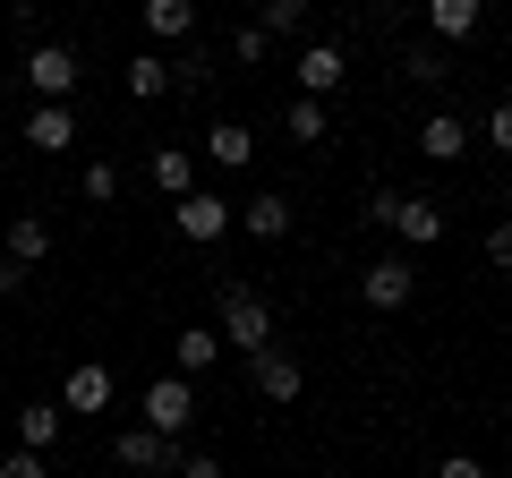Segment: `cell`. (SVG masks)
<instances>
[{
	"instance_id": "22",
	"label": "cell",
	"mask_w": 512,
	"mask_h": 478,
	"mask_svg": "<svg viewBox=\"0 0 512 478\" xmlns=\"http://www.w3.org/2000/svg\"><path fill=\"white\" fill-rule=\"evenodd\" d=\"M282 129H291V146H325V103H316V94H291V111H282Z\"/></svg>"
},
{
	"instance_id": "27",
	"label": "cell",
	"mask_w": 512,
	"mask_h": 478,
	"mask_svg": "<svg viewBox=\"0 0 512 478\" xmlns=\"http://www.w3.org/2000/svg\"><path fill=\"white\" fill-rule=\"evenodd\" d=\"M0 478H52V461L26 453V444H9V461H0Z\"/></svg>"
},
{
	"instance_id": "6",
	"label": "cell",
	"mask_w": 512,
	"mask_h": 478,
	"mask_svg": "<svg viewBox=\"0 0 512 478\" xmlns=\"http://www.w3.org/2000/svg\"><path fill=\"white\" fill-rule=\"evenodd\" d=\"M188 419H197L188 376H154V385H146V419H137V427H154V436H188Z\"/></svg>"
},
{
	"instance_id": "4",
	"label": "cell",
	"mask_w": 512,
	"mask_h": 478,
	"mask_svg": "<svg viewBox=\"0 0 512 478\" xmlns=\"http://www.w3.org/2000/svg\"><path fill=\"white\" fill-rule=\"evenodd\" d=\"M77 77H86V69H77V52H69V43H35V52H26V86H35L43 103H69V94H77Z\"/></svg>"
},
{
	"instance_id": "29",
	"label": "cell",
	"mask_w": 512,
	"mask_h": 478,
	"mask_svg": "<svg viewBox=\"0 0 512 478\" xmlns=\"http://www.w3.org/2000/svg\"><path fill=\"white\" fill-rule=\"evenodd\" d=\"M393 205H402V188H376V197H367V205H359V214H367V222H376V231H393Z\"/></svg>"
},
{
	"instance_id": "21",
	"label": "cell",
	"mask_w": 512,
	"mask_h": 478,
	"mask_svg": "<svg viewBox=\"0 0 512 478\" xmlns=\"http://www.w3.org/2000/svg\"><path fill=\"white\" fill-rule=\"evenodd\" d=\"M154 188L180 205L188 188H197V154H188V146H163V154H154Z\"/></svg>"
},
{
	"instance_id": "34",
	"label": "cell",
	"mask_w": 512,
	"mask_h": 478,
	"mask_svg": "<svg viewBox=\"0 0 512 478\" xmlns=\"http://www.w3.org/2000/svg\"><path fill=\"white\" fill-rule=\"evenodd\" d=\"M18 291H26V265H18V257H0V299H18Z\"/></svg>"
},
{
	"instance_id": "3",
	"label": "cell",
	"mask_w": 512,
	"mask_h": 478,
	"mask_svg": "<svg viewBox=\"0 0 512 478\" xmlns=\"http://www.w3.org/2000/svg\"><path fill=\"white\" fill-rule=\"evenodd\" d=\"M410 291H419V274H410V257H367V265H359V299H367L376 316L410 308Z\"/></svg>"
},
{
	"instance_id": "8",
	"label": "cell",
	"mask_w": 512,
	"mask_h": 478,
	"mask_svg": "<svg viewBox=\"0 0 512 478\" xmlns=\"http://www.w3.org/2000/svg\"><path fill=\"white\" fill-rule=\"evenodd\" d=\"M248 385L265 393V402H299V393H308V368H299L291 350H274V342H265V350L248 359Z\"/></svg>"
},
{
	"instance_id": "25",
	"label": "cell",
	"mask_w": 512,
	"mask_h": 478,
	"mask_svg": "<svg viewBox=\"0 0 512 478\" xmlns=\"http://www.w3.org/2000/svg\"><path fill=\"white\" fill-rule=\"evenodd\" d=\"M231 60H239V69H256V60H274V35H265V26H239V35H231Z\"/></svg>"
},
{
	"instance_id": "23",
	"label": "cell",
	"mask_w": 512,
	"mask_h": 478,
	"mask_svg": "<svg viewBox=\"0 0 512 478\" xmlns=\"http://www.w3.org/2000/svg\"><path fill=\"white\" fill-rule=\"evenodd\" d=\"M453 77V52L444 43H410V86H444Z\"/></svg>"
},
{
	"instance_id": "17",
	"label": "cell",
	"mask_w": 512,
	"mask_h": 478,
	"mask_svg": "<svg viewBox=\"0 0 512 478\" xmlns=\"http://www.w3.org/2000/svg\"><path fill=\"white\" fill-rule=\"evenodd\" d=\"M205 163H214V171H248L256 163V137L239 129V120H214V129H205Z\"/></svg>"
},
{
	"instance_id": "14",
	"label": "cell",
	"mask_w": 512,
	"mask_h": 478,
	"mask_svg": "<svg viewBox=\"0 0 512 478\" xmlns=\"http://www.w3.org/2000/svg\"><path fill=\"white\" fill-rule=\"evenodd\" d=\"M419 154H427V163H461V154H470V120L427 111V120H419Z\"/></svg>"
},
{
	"instance_id": "1",
	"label": "cell",
	"mask_w": 512,
	"mask_h": 478,
	"mask_svg": "<svg viewBox=\"0 0 512 478\" xmlns=\"http://www.w3.org/2000/svg\"><path fill=\"white\" fill-rule=\"evenodd\" d=\"M222 350H248V359H256V350H265V342H274V299H265V291H248V282H231V291H222Z\"/></svg>"
},
{
	"instance_id": "9",
	"label": "cell",
	"mask_w": 512,
	"mask_h": 478,
	"mask_svg": "<svg viewBox=\"0 0 512 478\" xmlns=\"http://www.w3.org/2000/svg\"><path fill=\"white\" fill-rule=\"evenodd\" d=\"M60 410H77V419L111 410V368H103V359H77V368L60 376Z\"/></svg>"
},
{
	"instance_id": "31",
	"label": "cell",
	"mask_w": 512,
	"mask_h": 478,
	"mask_svg": "<svg viewBox=\"0 0 512 478\" xmlns=\"http://www.w3.org/2000/svg\"><path fill=\"white\" fill-rule=\"evenodd\" d=\"M436 478H487V461H478V453H444Z\"/></svg>"
},
{
	"instance_id": "19",
	"label": "cell",
	"mask_w": 512,
	"mask_h": 478,
	"mask_svg": "<svg viewBox=\"0 0 512 478\" xmlns=\"http://www.w3.org/2000/svg\"><path fill=\"white\" fill-rule=\"evenodd\" d=\"M239 231H248V239H291V197H274V188L248 197V205H239Z\"/></svg>"
},
{
	"instance_id": "2",
	"label": "cell",
	"mask_w": 512,
	"mask_h": 478,
	"mask_svg": "<svg viewBox=\"0 0 512 478\" xmlns=\"http://www.w3.org/2000/svg\"><path fill=\"white\" fill-rule=\"evenodd\" d=\"M171 222H180V239H188V248H214V239L239 222V205H222L214 188H188V197L171 205Z\"/></svg>"
},
{
	"instance_id": "5",
	"label": "cell",
	"mask_w": 512,
	"mask_h": 478,
	"mask_svg": "<svg viewBox=\"0 0 512 478\" xmlns=\"http://www.w3.org/2000/svg\"><path fill=\"white\" fill-rule=\"evenodd\" d=\"M291 77H299V94H316V103H325V94L350 86V52H342V43H299Z\"/></svg>"
},
{
	"instance_id": "30",
	"label": "cell",
	"mask_w": 512,
	"mask_h": 478,
	"mask_svg": "<svg viewBox=\"0 0 512 478\" xmlns=\"http://www.w3.org/2000/svg\"><path fill=\"white\" fill-rule=\"evenodd\" d=\"M205 77H214V60H205V52H188V60H171V86H205Z\"/></svg>"
},
{
	"instance_id": "16",
	"label": "cell",
	"mask_w": 512,
	"mask_h": 478,
	"mask_svg": "<svg viewBox=\"0 0 512 478\" xmlns=\"http://www.w3.org/2000/svg\"><path fill=\"white\" fill-rule=\"evenodd\" d=\"M60 427H69V410H60V402H18V444H26V453H43V461H52Z\"/></svg>"
},
{
	"instance_id": "11",
	"label": "cell",
	"mask_w": 512,
	"mask_h": 478,
	"mask_svg": "<svg viewBox=\"0 0 512 478\" xmlns=\"http://www.w3.org/2000/svg\"><path fill=\"white\" fill-rule=\"evenodd\" d=\"M137 18H146V43H188L197 35V0H137Z\"/></svg>"
},
{
	"instance_id": "13",
	"label": "cell",
	"mask_w": 512,
	"mask_h": 478,
	"mask_svg": "<svg viewBox=\"0 0 512 478\" xmlns=\"http://www.w3.org/2000/svg\"><path fill=\"white\" fill-rule=\"evenodd\" d=\"M393 239H402V248H436L444 239V205L436 197H402L393 205Z\"/></svg>"
},
{
	"instance_id": "28",
	"label": "cell",
	"mask_w": 512,
	"mask_h": 478,
	"mask_svg": "<svg viewBox=\"0 0 512 478\" xmlns=\"http://www.w3.org/2000/svg\"><path fill=\"white\" fill-rule=\"evenodd\" d=\"M487 265H495V274H512V222H487Z\"/></svg>"
},
{
	"instance_id": "18",
	"label": "cell",
	"mask_w": 512,
	"mask_h": 478,
	"mask_svg": "<svg viewBox=\"0 0 512 478\" xmlns=\"http://www.w3.org/2000/svg\"><path fill=\"white\" fill-rule=\"evenodd\" d=\"M0 257H18L26 274H35V265L52 257V222H43V214H18V222H9V239H0Z\"/></svg>"
},
{
	"instance_id": "32",
	"label": "cell",
	"mask_w": 512,
	"mask_h": 478,
	"mask_svg": "<svg viewBox=\"0 0 512 478\" xmlns=\"http://www.w3.org/2000/svg\"><path fill=\"white\" fill-rule=\"evenodd\" d=\"M487 137H495V154H512V103L487 111Z\"/></svg>"
},
{
	"instance_id": "12",
	"label": "cell",
	"mask_w": 512,
	"mask_h": 478,
	"mask_svg": "<svg viewBox=\"0 0 512 478\" xmlns=\"http://www.w3.org/2000/svg\"><path fill=\"white\" fill-rule=\"evenodd\" d=\"M26 146H35V154H69L77 146V111L69 103H35V111H26Z\"/></svg>"
},
{
	"instance_id": "7",
	"label": "cell",
	"mask_w": 512,
	"mask_h": 478,
	"mask_svg": "<svg viewBox=\"0 0 512 478\" xmlns=\"http://www.w3.org/2000/svg\"><path fill=\"white\" fill-rule=\"evenodd\" d=\"M111 461H120V470H154V478H171V470H180V436H154V427H120Z\"/></svg>"
},
{
	"instance_id": "24",
	"label": "cell",
	"mask_w": 512,
	"mask_h": 478,
	"mask_svg": "<svg viewBox=\"0 0 512 478\" xmlns=\"http://www.w3.org/2000/svg\"><path fill=\"white\" fill-rule=\"evenodd\" d=\"M308 9H316V0H265V9H256V26H265V35H299V26H308Z\"/></svg>"
},
{
	"instance_id": "26",
	"label": "cell",
	"mask_w": 512,
	"mask_h": 478,
	"mask_svg": "<svg viewBox=\"0 0 512 478\" xmlns=\"http://www.w3.org/2000/svg\"><path fill=\"white\" fill-rule=\"evenodd\" d=\"M77 188H86V205H111V197H120V171H111V163H86V180H77Z\"/></svg>"
},
{
	"instance_id": "10",
	"label": "cell",
	"mask_w": 512,
	"mask_h": 478,
	"mask_svg": "<svg viewBox=\"0 0 512 478\" xmlns=\"http://www.w3.org/2000/svg\"><path fill=\"white\" fill-rule=\"evenodd\" d=\"M478 18H487V0H427V43H470L478 35Z\"/></svg>"
},
{
	"instance_id": "20",
	"label": "cell",
	"mask_w": 512,
	"mask_h": 478,
	"mask_svg": "<svg viewBox=\"0 0 512 478\" xmlns=\"http://www.w3.org/2000/svg\"><path fill=\"white\" fill-rule=\"evenodd\" d=\"M120 86L137 94V103H163V94H171V60L154 52V43H146V52H137V60L120 69Z\"/></svg>"
},
{
	"instance_id": "33",
	"label": "cell",
	"mask_w": 512,
	"mask_h": 478,
	"mask_svg": "<svg viewBox=\"0 0 512 478\" xmlns=\"http://www.w3.org/2000/svg\"><path fill=\"white\" fill-rule=\"evenodd\" d=\"M171 478H222V461L214 453H180V470H171Z\"/></svg>"
},
{
	"instance_id": "15",
	"label": "cell",
	"mask_w": 512,
	"mask_h": 478,
	"mask_svg": "<svg viewBox=\"0 0 512 478\" xmlns=\"http://www.w3.org/2000/svg\"><path fill=\"white\" fill-rule=\"evenodd\" d=\"M214 359H222V333L214 325H180V333H171V376H205Z\"/></svg>"
}]
</instances>
